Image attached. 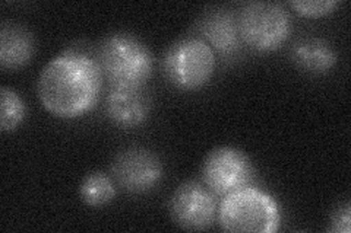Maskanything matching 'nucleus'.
<instances>
[{
	"label": "nucleus",
	"mask_w": 351,
	"mask_h": 233,
	"mask_svg": "<svg viewBox=\"0 0 351 233\" xmlns=\"http://www.w3.org/2000/svg\"><path fill=\"white\" fill-rule=\"evenodd\" d=\"M106 114L117 127L135 128L148 118L149 98L144 87H108Z\"/></svg>",
	"instance_id": "nucleus-9"
},
{
	"label": "nucleus",
	"mask_w": 351,
	"mask_h": 233,
	"mask_svg": "<svg viewBox=\"0 0 351 233\" xmlns=\"http://www.w3.org/2000/svg\"><path fill=\"white\" fill-rule=\"evenodd\" d=\"M254 178V165L246 153L232 146L211 150L204 162L202 180L214 195L226 197L250 187Z\"/></svg>",
	"instance_id": "nucleus-6"
},
{
	"label": "nucleus",
	"mask_w": 351,
	"mask_h": 233,
	"mask_svg": "<svg viewBox=\"0 0 351 233\" xmlns=\"http://www.w3.org/2000/svg\"><path fill=\"white\" fill-rule=\"evenodd\" d=\"M36 51L31 32L19 24L5 22L0 29V66L5 70L24 68Z\"/></svg>",
	"instance_id": "nucleus-11"
},
{
	"label": "nucleus",
	"mask_w": 351,
	"mask_h": 233,
	"mask_svg": "<svg viewBox=\"0 0 351 233\" xmlns=\"http://www.w3.org/2000/svg\"><path fill=\"white\" fill-rule=\"evenodd\" d=\"M101 86L103 74L94 57L80 51H64L44 66L37 91L50 114L76 118L94 108Z\"/></svg>",
	"instance_id": "nucleus-1"
},
{
	"label": "nucleus",
	"mask_w": 351,
	"mask_h": 233,
	"mask_svg": "<svg viewBox=\"0 0 351 233\" xmlns=\"http://www.w3.org/2000/svg\"><path fill=\"white\" fill-rule=\"evenodd\" d=\"M215 53L199 37H186L169 47L162 57V72L167 81L182 91L204 87L215 70Z\"/></svg>",
	"instance_id": "nucleus-4"
},
{
	"label": "nucleus",
	"mask_w": 351,
	"mask_h": 233,
	"mask_svg": "<svg viewBox=\"0 0 351 233\" xmlns=\"http://www.w3.org/2000/svg\"><path fill=\"white\" fill-rule=\"evenodd\" d=\"M291 60L307 73L325 74L335 66L337 55L325 40L306 37L291 47Z\"/></svg>",
	"instance_id": "nucleus-12"
},
{
	"label": "nucleus",
	"mask_w": 351,
	"mask_h": 233,
	"mask_svg": "<svg viewBox=\"0 0 351 233\" xmlns=\"http://www.w3.org/2000/svg\"><path fill=\"white\" fill-rule=\"evenodd\" d=\"M170 216L184 230H205L211 228L217 217V200L206 185L186 181L170 198Z\"/></svg>",
	"instance_id": "nucleus-7"
},
{
	"label": "nucleus",
	"mask_w": 351,
	"mask_h": 233,
	"mask_svg": "<svg viewBox=\"0 0 351 233\" xmlns=\"http://www.w3.org/2000/svg\"><path fill=\"white\" fill-rule=\"evenodd\" d=\"M27 108L19 95L8 86L0 87V130L10 133L24 121Z\"/></svg>",
	"instance_id": "nucleus-14"
},
{
	"label": "nucleus",
	"mask_w": 351,
	"mask_h": 233,
	"mask_svg": "<svg viewBox=\"0 0 351 233\" xmlns=\"http://www.w3.org/2000/svg\"><path fill=\"white\" fill-rule=\"evenodd\" d=\"M114 182L129 194H145L152 191L162 178V165L144 148H130L120 152L112 163Z\"/></svg>",
	"instance_id": "nucleus-8"
},
{
	"label": "nucleus",
	"mask_w": 351,
	"mask_h": 233,
	"mask_svg": "<svg viewBox=\"0 0 351 233\" xmlns=\"http://www.w3.org/2000/svg\"><path fill=\"white\" fill-rule=\"evenodd\" d=\"M350 220H351V210H350V204L346 203L343 206H339L337 212L334 213L329 230L334 233H350Z\"/></svg>",
	"instance_id": "nucleus-16"
},
{
	"label": "nucleus",
	"mask_w": 351,
	"mask_h": 233,
	"mask_svg": "<svg viewBox=\"0 0 351 233\" xmlns=\"http://www.w3.org/2000/svg\"><path fill=\"white\" fill-rule=\"evenodd\" d=\"M217 220L226 232L272 233L280 225V210L271 195L246 187L223 198Z\"/></svg>",
	"instance_id": "nucleus-3"
},
{
	"label": "nucleus",
	"mask_w": 351,
	"mask_h": 233,
	"mask_svg": "<svg viewBox=\"0 0 351 233\" xmlns=\"http://www.w3.org/2000/svg\"><path fill=\"white\" fill-rule=\"evenodd\" d=\"M97 64L110 87H144L152 74V55L136 37L116 32L97 50Z\"/></svg>",
	"instance_id": "nucleus-2"
},
{
	"label": "nucleus",
	"mask_w": 351,
	"mask_h": 233,
	"mask_svg": "<svg viewBox=\"0 0 351 233\" xmlns=\"http://www.w3.org/2000/svg\"><path fill=\"white\" fill-rule=\"evenodd\" d=\"M116 195V185L110 176L103 172L88 174L80 185V197L90 207L108 204Z\"/></svg>",
	"instance_id": "nucleus-13"
},
{
	"label": "nucleus",
	"mask_w": 351,
	"mask_h": 233,
	"mask_svg": "<svg viewBox=\"0 0 351 233\" xmlns=\"http://www.w3.org/2000/svg\"><path fill=\"white\" fill-rule=\"evenodd\" d=\"M237 25L243 46L258 53L278 50L291 31L289 12L272 2L246 3L237 15Z\"/></svg>",
	"instance_id": "nucleus-5"
},
{
	"label": "nucleus",
	"mask_w": 351,
	"mask_h": 233,
	"mask_svg": "<svg viewBox=\"0 0 351 233\" xmlns=\"http://www.w3.org/2000/svg\"><path fill=\"white\" fill-rule=\"evenodd\" d=\"M197 31L208 46L221 57H233L243 47L237 16L230 10L217 9L205 14L197 24Z\"/></svg>",
	"instance_id": "nucleus-10"
},
{
	"label": "nucleus",
	"mask_w": 351,
	"mask_h": 233,
	"mask_svg": "<svg viewBox=\"0 0 351 233\" xmlns=\"http://www.w3.org/2000/svg\"><path fill=\"white\" fill-rule=\"evenodd\" d=\"M335 0H295L290 2V6L302 16L307 18H321L331 14L337 8Z\"/></svg>",
	"instance_id": "nucleus-15"
}]
</instances>
